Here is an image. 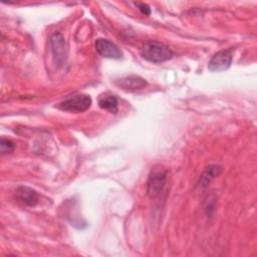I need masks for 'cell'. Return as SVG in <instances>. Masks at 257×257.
Listing matches in <instances>:
<instances>
[{
  "label": "cell",
  "mask_w": 257,
  "mask_h": 257,
  "mask_svg": "<svg viewBox=\"0 0 257 257\" xmlns=\"http://www.w3.org/2000/svg\"><path fill=\"white\" fill-rule=\"evenodd\" d=\"M141 55L144 59L153 62L161 63L172 58L173 51L166 45L158 42H149L141 50Z\"/></svg>",
  "instance_id": "6da1fadb"
},
{
  "label": "cell",
  "mask_w": 257,
  "mask_h": 257,
  "mask_svg": "<svg viewBox=\"0 0 257 257\" xmlns=\"http://www.w3.org/2000/svg\"><path fill=\"white\" fill-rule=\"evenodd\" d=\"M166 184V170L157 166L153 169L148 180V194L152 199L159 197L165 188Z\"/></svg>",
  "instance_id": "7a4b0ae2"
},
{
  "label": "cell",
  "mask_w": 257,
  "mask_h": 257,
  "mask_svg": "<svg viewBox=\"0 0 257 257\" xmlns=\"http://www.w3.org/2000/svg\"><path fill=\"white\" fill-rule=\"evenodd\" d=\"M91 97L87 94H78L72 97H69L60 103H58L57 107L64 111L69 112H82L88 109L91 105Z\"/></svg>",
  "instance_id": "3957f363"
},
{
  "label": "cell",
  "mask_w": 257,
  "mask_h": 257,
  "mask_svg": "<svg viewBox=\"0 0 257 257\" xmlns=\"http://www.w3.org/2000/svg\"><path fill=\"white\" fill-rule=\"evenodd\" d=\"M232 63V49L221 50L213 55L208 63L210 71H224L227 70Z\"/></svg>",
  "instance_id": "277c9868"
},
{
  "label": "cell",
  "mask_w": 257,
  "mask_h": 257,
  "mask_svg": "<svg viewBox=\"0 0 257 257\" xmlns=\"http://www.w3.org/2000/svg\"><path fill=\"white\" fill-rule=\"evenodd\" d=\"M95 49L100 56L105 58L120 59L122 57V52L118 46L104 38H98L95 41Z\"/></svg>",
  "instance_id": "5b68a950"
},
{
  "label": "cell",
  "mask_w": 257,
  "mask_h": 257,
  "mask_svg": "<svg viewBox=\"0 0 257 257\" xmlns=\"http://www.w3.org/2000/svg\"><path fill=\"white\" fill-rule=\"evenodd\" d=\"M115 84L123 90L135 91L147 86L148 82L145 78L139 75H128L115 80Z\"/></svg>",
  "instance_id": "8992f818"
},
{
  "label": "cell",
  "mask_w": 257,
  "mask_h": 257,
  "mask_svg": "<svg viewBox=\"0 0 257 257\" xmlns=\"http://www.w3.org/2000/svg\"><path fill=\"white\" fill-rule=\"evenodd\" d=\"M16 198L24 205L29 207H34L37 205L39 201L38 194L35 190L26 187V186H20L16 190Z\"/></svg>",
  "instance_id": "52a82bcc"
},
{
  "label": "cell",
  "mask_w": 257,
  "mask_h": 257,
  "mask_svg": "<svg viewBox=\"0 0 257 257\" xmlns=\"http://www.w3.org/2000/svg\"><path fill=\"white\" fill-rule=\"evenodd\" d=\"M222 172V168L220 166H216V165H210L209 167H207L203 174L200 176L199 179V183L198 186L201 188L206 187L214 178H216L220 173Z\"/></svg>",
  "instance_id": "ba28073f"
},
{
  "label": "cell",
  "mask_w": 257,
  "mask_h": 257,
  "mask_svg": "<svg viewBox=\"0 0 257 257\" xmlns=\"http://www.w3.org/2000/svg\"><path fill=\"white\" fill-rule=\"evenodd\" d=\"M97 102L99 107L102 109H105L111 113H115L117 111V98L113 94L103 93L99 95Z\"/></svg>",
  "instance_id": "9c48e42d"
},
{
  "label": "cell",
  "mask_w": 257,
  "mask_h": 257,
  "mask_svg": "<svg viewBox=\"0 0 257 257\" xmlns=\"http://www.w3.org/2000/svg\"><path fill=\"white\" fill-rule=\"evenodd\" d=\"M64 43H65L64 38L60 33H55L51 37V48L53 51V55L54 57H56L57 61L59 60L60 57L62 59L64 57V52H65Z\"/></svg>",
  "instance_id": "30bf717a"
},
{
  "label": "cell",
  "mask_w": 257,
  "mask_h": 257,
  "mask_svg": "<svg viewBox=\"0 0 257 257\" xmlns=\"http://www.w3.org/2000/svg\"><path fill=\"white\" fill-rule=\"evenodd\" d=\"M0 150L2 154H9L14 150V144L7 139H2L0 142Z\"/></svg>",
  "instance_id": "8fae6325"
},
{
  "label": "cell",
  "mask_w": 257,
  "mask_h": 257,
  "mask_svg": "<svg viewBox=\"0 0 257 257\" xmlns=\"http://www.w3.org/2000/svg\"><path fill=\"white\" fill-rule=\"evenodd\" d=\"M135 5L139 8V10L145 14V15H150L151 14V8L149 7V5L145 4V3H141V2H136Z\"/></svg>",
  "instance_id": "7c38bea8"
}]
</instances>
